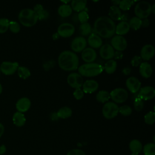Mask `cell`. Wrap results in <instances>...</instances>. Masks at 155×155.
<instances>
[{"label": "cell", "mask_w": 155, "mask_h": 155, "mask_svg": "<svg viewBox=\"0 0 155 155\" xmlns=\"http://www.w3.org/2000/svg\"><path fill=\"white\" fill-rule=\"evenodd\" d=\"M116 24L109 17L103 16L97 18L94 22L93 29L94 33L101 38H111L115 33Z\"/></svg>", "instance_id": "6da1fadb"}, {"label": "cell", "mask_w": 155, "mask_h": 155, "mask_svg": "<svg viewBox=\"0 0 155 155\" xmlns=\"http://www.w3.org/2000/svg\"><path fill=\"white\" fill-rule=\"evenodd\" d=\"M59 67L65 71H73L78 69L79 66V57L76 53L65 50L62 51L58 59Z\"/></svg>", "instance_id": "7a4b0ae2"}, {"label": "cell", "mask_w": 155, "mask_h": 155, "mask_svg": "<svg viewBox=\"0 0 155 155\" xmlns=\"http://www.w3.org/2000/svg\"><path fill=\"white\" fill-rule=\"evenodd\" d=\"M78 73L82 76L94 77L98 76L104 71V67L97 63H86L78 68Z\"/></svg>", "instance_id": "3957f363"}, {"label": "cell", "mask_w": 155, "mask_h": 155, "mask_svg": "<svg viewBox=\"0 0 155 155\" xmlns=\"http://www.w3.org/2000/svg\"><path fill=\"white\" fill-rule=\"evenodd\" d=\"M18 19L21 24L27 27L35 25L38 21L37 15L31 8L21 10L18 15Z\"/></svg>", "instance_id": "277c9868"}, {"label": "cell", "mask_w": 155, "mask_h": 155, "mask_svg": "<svg viewBox=\"0 0 155 155\" xmlns=\"http://www.w3.org/2000/svg\"><path fill=\"white\" fill-rule=\"evenodd\" d=\"M134 12L140 19L147 18L151 13V5L147 1H140L135 5Z\"/></svg>", "instance_id": "5b68a950"}, {"label": "cell", "mask_w": 155, "mask_h": 155, "mask_svg": "<svg viewBox=\"0 0 155 155\" xmlns=\"http://www.w3.org/2000/svg\"><path fill=\"white\" fill-rule=\"evenodd\" d=\"M102 112L105 119H113L119 113V106L113 102H107L102 107Z\"/></svg>", "instance_id": "8992f818"}, {"label": "cell", "mask_w": 155, "mask_h": 155, "mask_svg": "<svg viewBox=\"0 0 155 155\" xmlns=\"http://www.w3.org/2000/svg\"><path fill=\"white\" fill-rule=\"evenodd\" d=\"M110 98L114 103L121 104L128 99V94L127 91L123 88H116L110 93Z\"/></svg>", "instance_id": "52a82bcc"}, {"label": "cell", "mask_w": 155, "mask_h": 155, "mask_svg": "<svg viewBox=\"0 0 155 155\" xmlns=\"http://www.w3.org/2000/svg\"><path fill=\"white\" fill-rule=\"evenodd\" d=\"M75 31L74 26L68 22H64L60 24L57 30V33L62 38H68L72 36Z\"/></svg>", "instance_id": "ba28073f"}, {"label": "cell", "mask_w": 155, "mask_h": 155, "mask_svg": "<svg viewBox=\"0 0 155 155\" xmlns=\"http://www.w3.org/2000/svg\"><path fill=\"white\" fill-rule=\"evenodd\" d=\"M112 47L118 51H122L127 47V41L123 36L115 35L111 38V44Z\"/></svg>", "instance_id": "9c48e42d"}, {"label": "cell", "mask_w": 155, "mask_h": 155, "mask_svg": "<svg viewBox=\"0 0 155 155\" xmlns=\"http://www.w3.org/2000/svg\"><path fill=\"white\" fill-rule=\"evenodd\" d=\"M86 39L83 36H77L74 38L70 44L71 49L74 53L82 52L87 46Z\"/></svg>", "instance_id": "30bf717a"}, {"label": "cell", "mask_w": 155, "mask_h": 155, "mask_svg": "<svg viewBox=\"0 0 155 155\" xmlns=\"http://www.w3.org/2000/svg\"><path fill=\"white\" fill-rule=\"evenodd\" d=\"M67 81L71 87L75 89L80 88L84 83L82 76L78 73L69 74L67 76Z\"/></svg>", "instance_id": "8fae6325"}, {"label": "cell", "mask_w": 155, "mask_h": 155, "mask_svg": "<svg viewBox=\"0 0 155 155\" xmlns=\"http://www.w3.org/2000/svg\"><path fill=\"white\" fill-rule=\"evenodd\" d=\"M137 94V96L142 101H148L154 97L155 90L151 86H145L141 87Z\"/></svg>", "instance_id": "7c38bea8"}, {"label": "cell", "mask_w": 155, "mask_h": 155, "mask_svg": "<svg viewBox=\"0 0 155 155\" xmlns=\"http://www.w3.org/2000/svg\"><path fill=\"white\" fill-rule=\"evenodd\" d=\"M19 64L16 62H2L0 66V71L6 75H11L14 74L18 70Z\"/></svg>", "instance_id": "4fadbf2b"}, {"label": "cell", "mask_w": 155, "mask_h": 155, "mask_svg": "<svg viewBox=\"0 0 155 155\" xmlns=\"http://www.w3.org/2000/svg\"><path fill=\"white\" fill-rule=\"evenodd\" d=\"M125 85L128 90L132 93H137L141 88L140 81L134 76H131L127 79Z\"/></svg>", "instance_id": "5bb4252c"}, {"label": "cell", "mask_w": 155, "mask_h": 155, "mask_svg": "<svg viewBox=\"0 0 155 155\" xmlns=\"http://www.w3.org/2000/svg\"><path fill=\"white\" fill-rule=\"evenodd\" d=\"M114 50L109 44H105L100 47L99 54L101 57L105 60L112 59L114 58Z\"/></svg>", "instance_id": "9a60e30c"}, {"label": "cell", "mask_w": 155, "mask_h": 155, "mask_svg": "<svg viewBox=\"0 0 155 155\" xmlns=\"http://www.w3.org/2000/svg\"><path fill=\"white\" fill-rule=\"evenodd\" d=\"M155 49L153 45L146 44L142 47L140 50V58L143 61L150 60L154 55Z\"/></svg>", "instance_id": "2e32d148"}, {"label": "cell", "mask_w": 155, "mask_h": 155, "mask_svg": "<svg viewBox=\"0 0 155 155\" xmlns=\"http://www.w3.org/2000/svg\"><path fill=\"white\" fill-rule=\"evenodd\" d=\"M81 57L84 62L87 63H91L97 58V53L93 48L87 47L82 51Z\"/></svg>", "instance_id": "e0dca14e"}, {"label": "cell", "mask_w": 155, "mask_h": 155, "mask_svg": "<svg viewBox=\"0 0 155 155\" xmlns=\"http://www.w3.org/2000/svg\"><path fill=\"white\" fill-rule=\"evenodd\" d=\"M99 88L98 82L93 79L85 81L82 84V91L85 93H92L97 91Z\"/></svg>", "instance_id": "ac0fdd59"}, {"label": "cell", "mask_w": 155, "mask_h": 155, "mask_svg": "<svg viewBox=\"0 0 155 155\" xmlns=\"http://www.w3.org/2000/svg\"><path fill=\"white\" fill-rule=\"evenodd\" d=\"M31 106L30 100L26 97H23L20 98L16 104V108L19 112L24 113L29 110Z\"/></svg>", "instance_id": "d6986e66"}, {"label": "cell", "mask_w": 155, "mask_h": 155, "mask_svg": "<svg viewBox=\"0 0 155 155\" xmlns=\"http://www.w3.org/2000/svg\"><path fill=\"white\" fill-rule=\"evenodd\" d=\"M87 42H88V44L93 49L100 48L102 45V38L94 33H91L88 36Z\"/></svg>", "instance_id": "ffe728a7"}, {"label": "cell", "mask_w": 155, "mask_h": 155, "mask_svg": "<svg viewBox=\"0 0 155 155\" xmlns=\"http://www.w3.org/2000/svg\"><path fill=\"white\" fill-rule=\"evenodd\" d=\"M139 73L145 79L150 78L153 73L151 65L147 62H142L139 65Z\"/></svg>", "instance_id": "44dd1931"}, {"label": "cell", "mask_w": 155, "mask_h": 155, "mask_svg": "<svg viewBox=\"0 0 155 155\" xmlns=\"http://www.w3.org/2000/svg\"><path fill=\"white\" fill-rule=\"evenodd\" d=\"M33 10L37 15L38 20H45L49 18V13L44 8L41 4H36Z\"/></svg>", "instance_id": "7402d4cb"}, {"label": "cell", "mask_w": 155, "mask_h": 155, "mask_svg": "<svg viewBox=\"0 0 155 155\" xmlns=\"http://www.w3.org/2000/svg\"><path fill=\"white\" fill-rule=\"evenodd\" d=\"M130 27L128 22L121 21L117 25H116L115 33L117 35L123 36L126 35L130 31Z\"/></svg>", "instance_id": "603a6c76"}, {"label": "cell", "mask_w": 155, "mask_h": 155, "mask_svg": "<svg viewBox=\"0 0 155 155\" xmlns=\"http://www.w3.org/2000/svg\"><path fill=\"white\" fill-rule=\"evenodd\" d=\"M86 0H73L71 1V7L72 10L77 12H80L86 9Z\"/></svg>", "instance_id": "cb8c5ba5"}, {"label": "cell", "mask_w": 155, "mask_h": 155, "mask_svg": "<svg viewBox=\"0 0 155 155\" xmlns=\"http://www.w3.org/2000/svg\"><path fill=\"white\" fill-rule=\"evenodd\" d=\"M142 144L137 139H133L129 143V149L131 153L139 154L142 150Z\"/></svg>", "instance_id": "d4e9b609"}, {"label": "cell", "mask_w": 155, "mask_h": 155, "mask_svg": "<svg viewBox=\"0 0 155 155\" xmlns=\"http://www.w3.org/2000/svg\"><path fill=\"white\" fill-rule=\"evenodd\" d=\"M72 8L68 4H62L58 8V13L62 18L70 16L72 13Z\"/></svg>", "instance_id": "484cf974"}, {"label": "cell", "mask_w": 155, "mask_h": 155, "mask_svg": "<svg viewBox=\"0 0 155 155\" xmlns=\"http://www.w3.org/2000/svg\"><path fill=\"white\" fill-rule=\"evenodd\" d=\"M13 124L19 127H22L26 121V119L25 117L24 114L22 113L17 111L13 114Z\"/></svg>", "instance_id": "4316f807"}, {"label": "cell", "mask_w": 155, "mask_h": 155, "mask_svg": "<svg viewBox=\"0 0 155 155\" xmlns=\"http://www.w3.org/2000/svg\"><path fill=\"white\" fill-rule=\"evenodd\" d=\"M108 15L110 16L109 18L113 21V20L119 21L120 20L122 13H121V10L119 9V8L117 6L112 5L110 8Z\"/></svg>", "instance_id": "83f0119b"}, {"label": "cell", "mask_w": 155, "mask_h": 155, "mask_svg": "<svg viewBox=\"0 0 155 155\" xmlns=\"http://www.w3.org/2000/svg\"><path fill=\"white\" fill-rule=\"evenodd\" d=\"M58 118L67 119L70 117L72 114V110L68 107H62L56 112Z\"/></svg>", "instance_id": "f1b7e54d"}, {"label": "cell", "mask_w": 155, "mask_h": 155, "mask_svg": "<svg viewBox=\"0 0 155 155\" xmlns=\"http://www.w3.org/2000/svg\"><path fill=\"white\" fill-rule=\"evenodd\" d=\"M117 68V62L113 59L108 60L104 67V70L108 74H113L115 72Z\"/></svg>", "instance_id": "f546056e"}, {"label": "cell", "mask_w": 155, "mask_h": 155, "mask_svg": "<svg viewBox=\"0 0 155 155\" xmlns=\"http://www.w3.org/2000/svg\"><path fill=\"white\" fill-rule=\"evenodd\" d=\"M96 99L99 102H107L110 99V93L106 90H101L96 94Z\"/></svg>", "instance_id": "4dcf8cb0"}, {"label": "cell", "mask_w": 155, "mask_h": 155, "mask_svg": "<svg viewBox=\"0 0 155 155\" xmlns=\"http://www.w3.org/2000/svg\"><path fill=\"white\" fill-rule=\"evenodd\" d=\"M92 28L90 23L85 22L83 24H81L79 27V33L83 36H85L91 34Z\"/></svg>", "instance_id": "1f68e13d"}, {"label": "cell", "mask_w": 155, "mask_h": 155, "mask_svg": "<svg viewBox=\"0 0 155 155\" xmlns=\"http://www.w3.org/2000/svg\"><path fill=\"white\" fill-rule=\"evenodd\" d=\"M128 24L130 28L134 30H137L142 26V19L136 16H134L130 19Z\"/></svg>", "instance_id": "d6a6232c"}, {"label": "cell", "mask_w": 155, "mask_h": 155, "mask_svg": "<svg viewBox=\"0 0 155 155\" xmlns=\"http://www.w3.org/2000/svg\"><path fill=\"white\" fill-rule=\"evenodd\" d=\"M142 151L144 155H155V144L152 142L145 144L142 147Z\"/></svg>", "instance_id": "836d02e7"}, {"label": "cell", "mask_w": 155, "mask_h": 155, "mask_svg": "<svg viewBox=\"0 0 155 155\" xmlns=\"http://www.w3.org/2000/svg\"><path fill=\"white\" fill-rule=\"evenodd\" d=\"M17 71H18V74L19 76V78L24 79L28 78L31 74V73H30V71L29 70V69L24 66L18 67Z\"/></svg>", "instance_id": "e575fe53"}, {"label": "cell", "mask_w": 155, "mask_h": 155, "mask_svg": "<svg viewBox=\"0 0 155 155\" xmlns=\"http://www.w3.org/2000/svg\"><path fill=\"white\" fill-rule=\"evenodd\" d=\"M135 2V1H130V0H122L120 1L119 4V8L120 10L126 11L128 10L131 5Z\"/></svg>", "instance_id": "d590c367"}, {"label": "cell", "mask_w": 155, "mask_h": 155, "mask_svg": "<svg viewBox=\"0 0 155 155\" xmlns=\"http://www.w3.org/2000/svg\"><path fill=\"white\" fill-rule=\"evenodd\" d=\"M144 121L148 125H153L155 122V113L154 111H149L144 116Z\"/></svg>", "instance_id": "8d00e7d4"}, {"label": "cell", "mask_w": 155, "mask_h": 155, "mask_svg": "<svg viewBox=\"0 0 155 155\" xmlns=\"http://www.w3.org/2000/svg\"><path fill=\"white\" fill-rule=\"evenodd\" d=\"M133 105H134V109L137 111H140L143 108V106H144L143 101L137 96H137L134 97Z\"/></svg>", "instance_id": "74e56055"}, {"label": "cell", "mask_w": 155, "mask_h": 155, "mask_svg": "<svg viewBox=\"0 0 155 155\" xmlns=\"http://www.w3.org/2000/svg\"><path fill=\"white\" fill-rule=\"evenodd\" d=\"M119 113L124 116H128L132 113V109L129 105H124L119 107Z\"/></svg>", "instance_id": "f35d334b"}, {"label": "cell", "mask_w": 155, "mask_h": 155, "mask_svg": "<svg viewBox=\"0 0 155 155\" xmlns=\"http://www.w3.org/2000/svg\"><path fill=\"white\" fill-rule=\"evenodd\" d=\"M10 21L7 18H2L0 19V33H5L9 27Z\"/></svg>", "instance_id": "ab89813d"}, {"label": "cell", "mask_w": 155, "mask_h": 155, "mask_svg": "<svg viewBox=\"0 0 155 155\" xmlns=\"http://www.w3.org/2000/svg\"><path fill=\"white\" fill-rule=\"evenodd\" d=\"M77 17H78V20L81 22V24L87 22L89 19L88 14L86 10H83L82 12H80L78 13Z\"/></svg>", "instance_id": "60d3db41"}, {"label": "cell", "mask_w": 155, "mask_h": 155, "mask_svg": "<svg viewBox=\"0 0 155 155\" xmlns=\"http://www.w3.org/2000/svg\"><path fill=\"white\" fill-rule=\"evenodd\" d=\"M10 30V31L14 33H17L20 31V25L18 22H17L16 21H10L9 22V27H8Z\"/></svg>", "instance_id": "b9f144b4"}, {"label": "cell", "mask_w": 155, "mask_h": 155, "mask_svg": "<svg viewBox=\"0 0 155 155\" xmlns=\"http://www.w3.org/2000/svg\"><path fill=\"white\" fill-rule=\"evenodd\" d=\"M142 59L140 56L136 55L133 57L131 60V64L133 67H138L142 63Z\"/></svg>", "instance_id": "7bdbcfd3"}, {"label": "cell", "mask_w": 155, "mask_h": 155, "mask_svg": "<svg viewBox=\"0 0 155 155\" xmlns=\"http://www.w3.org/2000/svg\"><path fill=\"white\" fill-rule=\"evenodd\" d=\"M84 91H82V89L80 88H77L75 89V90L73 92V96L74 98L77 100H80L84 97Z\"/></svg>", "instance_id": "ee69618b"}, {"label": "cell", "mask_w": 155, "mask_h": 155, "mask_svg": "<svg viewBox=\"0 0 155 155\" xmlns=\"http://www.w3.org/2000/svg\"><path fill=\"white\" fill-rule=\"evenodd\" d=\"M66 155H86L85 152L81 149H73L69 151Z\"/></svg>", "instance_id": "f6af8a7d"}, {"label": "cell", "mask_w": 155, "mask_h": 155, "mask_svg": "<svg viewBox=\"0 0 155 155\" xmlns=\"http://www.w3.org/2000/svg\"><path fill=\"white\" fill-rule=\"evenodd\" d=\"M123 57V54L122 53V51H116V52H114V58L116 59H122Z\"/></svg>", "instance_id": "bcb514c9"}, {"label": "cell", "mask_w": 155, "mask_h": 155, "mask_svg": "<svg viewBox=\"0 0 155 155\" xmlns=\"http://www.w3.org/2000/svg\"><path fill=\"white\" fill-rule=\"evenodd\" d=\"M150 24V21L148 18H145L143 19V20H142V26L143 27H147Z\"/></svg>", "instance_id": "7dc6e473"}, {"label": "cell", "mask_w": 155, "mask_h": 155, "mask_svg": "<svg viewBox=\"0 0 155 155\" xmlns=\"http://www.w3.org/2000/svg\"><path fill=\"white\" fill-rule=\"evenodd\" d=\"M128 19V13H123L121 15L120 20L122 21H125L127 22V21Z\"/></svg>", "instance_id": "c3c4849f"}, {"label": "cell", "mask_w": 155, "mask_h": 155, "mask_svg": "<svg viewBox=\"0 0 155 155\" xmlns=\"http://www.w3.org/2000/svg\"><path fill=\"white\" fill-rule=\"evenodd\" d=\"M7 151V148L5 145H1L0 146V155H2L5 153Z\"/></svg>", "instance_id": "681fc988"}, {"label": "cell", "mask_w": 155, "mask_h": 155, "mask_svg": "<svg viewBox=\"0 0 155 155\" xmlns=\"http://www.w3.org/2000/svg\"><path fill=\"white\" fill-rule=\"evenodd\" d=\"M122 73L125 75H129L131 73V69L128 67H125L122 70Z\"/></svg>", "instance_id": "f907efd6"}, {"label": "cell", "mask_w": 155, "mask_h": 155, "mask_svg": "<svg viewBox=\"0 0 155 155\" xmlns=\"http://www.w3.org/2000/svg\"><path fill=\"white\" fill-rule=\"evenodd\" d=\"M4 132V125L0 122V137L2 136Z\"/></svg>", "instance_id": "816d5d0a"}, {"label": "cell", "mask_w": 155, "mask_h": 155, "mask_svg": "<svg viewBox=\"0 0 155 155\" xmlns=\"http://www.w3.org/2000/svg\"><path fill=\"white\" fill-rule=\"evenodd\" d=\"M51 119L53 120H57L58 119H59L57 116V114H56V113H52L51 114Z\"/></svg>", "instance_id": "f5cc1de1"}, {"label": "cell", "mask_w": 155, "mask_h": 155, "mask_svg": "<svg viewBox=\"0 0 155 155\" xmlns=\"http://www.w3.org/2000/svg\"><path fill=\"white\" fill-rule=\"evenodd\" d=\"M120 1H118V0H117V1H111V2L113 4V5H115V6H117V5H119V3H120Z\"/></svg>", "instance_id": "db71d44e"}, {"label": "cell", "mask_w": 155, "mask_h": 155, "mask_svg": "<svg viewBox=\"0 0 155 155\" xmlns=\"http://www.w3.org/2000/svg\"><path fill=\"white\" fill-rule=\"evenodd\" d=\"M59 35H58L57 33H54V34L53 35V39H57L59 38Z\"/></svg>", "instance_id": "11a10c76"}, {"label": "cell", "mask_w": 155, "mask_h": 155, "mask_svg": "<svg viewBox=\"0 0 155 155\" xmlns=\"http://www.w3.org/2000/svg\"><path fill=\"white\" fill-rule=\"evenodd\" d=\"M151 13H155V4H153L151 5Z\"/></svg>", "instance_id": "9f6ffc18"}, {"label": "cell", "mask_w": 155, "mask_h": 155, "mask_svg": "<svg viewBox=\"0 0 155 155\" xmlns=\"http://www.w3.org/2000/svg\"><path fill=\"white\" fill-rule=\"evenodd\" d=\"M2 87L1 84H0V94L2 93Z\"/></svg>", "instance_id": "6f0895ef"}, {"label": "cell", "mask_w": 155, "mask_h": 155, "mask_svg": "<svg viewBox=\"0 0 155 155\" xmlns=\"http://www.w3.org/2000/svg\"><path fill=\"white\" fill-rule=\"evenodd\" d=\"M131 155H139V154H136V153H131Z\"/></svg>", "instance_id": "680465c9"}, {"label": "cell", "mask_w": 155, "mask_h": 155, "mask_svg": "<svg viewBox=\"0 0 155 155\" xmlns=\"http://www.w3.org/2000/svg\"><path fill=\"white\" fill-rule=\"evenodd\" d=\"M0 72H1V71H0Z\"/></svg>", "instance_id": "91938a15"}]
</instances>
